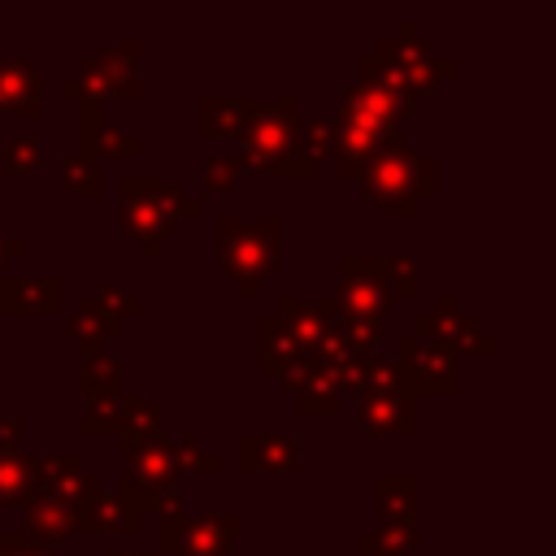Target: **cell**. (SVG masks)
<instances>
[{
    "label": "cell",
    "mask_w": 556,
    "mask_h": 556,
    "mask_svg": "<svg viewBox=\"0 0 556 556\" xmlns=\"http://www.w3.org/2000/svg\"><path fill=\"white\" fill-rule=\"evenodd\" d=\"M361 187L365 195L400 217H417V208L439 191V165L421 152H413L400 139H387L361 169Z\"/></svg>",
    "instance_id": "obj_1"
},
{
    "label": "cell",
    "mask_w": 556,
    "mask_h": 556,
    "mask_svg": "<svg viewBox=\"0 0 556 556\" xmlns=\"http://www.w3.org/2000/svg\"><path fill=\"white\" fill-rule=\"evenodd\" d=\"M395 30H400V35L382 39V43L374 48V56H369V61H374V74H378L391 91H400L404 100H413V96H430V91H439L447 78H456V61L434 56L413 17H400Z\"/></svg>",
    "instance_id": "obj_2"
},
{
    "label": "cell",
    "mask_w": 556,
    "mask_h": 556,
    "mask_svg": "<svg viewBox=\"0 0 556 556\" xmlns=\"http://www.w3.org/2000/svg\"><path fill=\"white\" fill-rule=\"evenodd\" d=\"M278 239H282L278 217H256V222L222 217V226H217V261L239 282L243 295H256L261 282L278 269V261H282Z\"/></svg>",
    "instance_id": "obj_3"
},
{
    "label": "cell",
    "mask_w": 556,
    "mask_h": 556,
    "mask_svg": "<svg viewBox=\"0 0 556 556\" xmlns=\"http://www.w3.org/2000/svg\"><path fill=\"white\" fill-rule=\"evenodd\" d=\"M408 117V100L400 91H391L378 74H374V61L365 56L356 65L352 78H343V104L330 122L339 126H356V130H369L378 139H395V126Z\"/></svg>",
    "instance_id": "obj_4"
},
{
    "label": "cell",
    "mask_w": 556,
    "mask_h": 556,
    "mask_svg": "<svg viewBox=\"0 0 556 556\" xmlns=\"http://www.w3.org/2000/svg\"><path fill=\"white\" fill-rule=\"evenodd\" d=\"M295 117H300V100H282L278 109L261 104L243 122L239 139H243V165H248V174H269V169L278 174V165L300 148Z\"/></svg>",
    "instance_id": "obj_5"
},
{
    "label": "cell",
    "mask_w": 556,
    "mask_h": 556,
    "mask_svg": "<svg viewBox=\"0 0 556 556\" xmlns=\"http://www.w3.org/2000/svg\"><path fill=\"white\" fill-rule=\"evenodd\" d=\"M404 374V391L417 395H452L456 391V352L439 339H421V334H400L395 339V356H391Z\"/></svg>",
    "instance_id": "obj_6"
},
{
    "label": "cell",
    "mask_w": 556,
    "mask_h": 556,
    "mask_svg": "<svg viewBox=\"0 0 556 556\" xmlns=\"http://www.w3.org/2000/svg\"><path fill=\"white\" fill-rule=\"evenodd\" d=\"M334 269H339V291H334V300L343 304L348 317L378 321L382 313H391L395 295H391V287H387L382 256H339Z\"/></svg>",
    "instance_id": "obj_7"
},
{
    "label": "cell",
    "mask_w": 556,
    "mask_h": 556,
    "mask_svg": "<svg viewBox=\"0 0 556 556\" xmlns=\"http://www.w3.org/2000/svg\"><path fill=\"white\" fill-rule=\"evenodd\" d=\"M156 508H161V500L135 491V482L122 478L117 491H109V495L100 491L91 504L78 508V530H87V534H139L143 517Z\"/></svg>",
    "instance_id": "obj_8"
},
{
    "label": "cell",
    "mask_w": 556,
    "mask_h": 556,
    "mask_svg": "<svg viewBox=\"0 0 556 556\" xmlns=\"http://www.w3.org/2000/svg\"><path fill=\"white\" fill-rule=\"evenodd\" d=\"M126 452V478L135 482V491L161 500L169 491H178V456H174V439L152 434L143 443L122 447Z\"/></svg>",
    "instance_id": "obj_9"
},
{
    "label": "cell",
    "mask_w": 556,
    "mask_h": 556,
    "mask_svg": "<svg viewBox=\"0 0 556 556\" xmlns=\"http://www.w3.org/2000/svg\"><path fill=\"white\" fill-rule=\"evenodd\" d=\"M100 491H104L100 478L87 473L74 452L35 460V486H30V495H52V500H65L70 508H83V504H91Z\"/></svg>",
    "instance_id": "obj_10"
},
{
    "label": "cell",
    "mask_w": 556,
    "mask_h": 556,
    "mask_svg": "<svg viewBox=\"0 0 556 556\" xmlns=\"http://www.w3.org/2000/svg\"><path fill=\"white\" fill-rule=\"evenodd\" d=\"M417 400L408 391H361L356 434H413Z\"/></svg>",
    "instance_id": "obj_11"
},
{
    "label": "cell",
    "mask_w": 556,
    "mask_h": 556,
    "mask_svg": "<svg viewBox=\"0 0 556 556\" xmlns=\"http://www.w3.org/2000/svg\"><path fill=\"white\" fill-rule=\"evenodd\" d=\"M417 334H421V339H439V343H447L452 352H460V348H465V352H486V356L495 352V339L482 334L469 313H460L456 295H443L439 308L417 321Z\"/></svg>",
    "instance_id": "obj_12"
},
{
    "label": "cell",
    "mask_w": 556,
    "mask_h": 556,
    "mask_svg": "<svg viewBox=\"0 0 556 556\" xmlns=\"http://www.w3.org/2000/svg\"><path fill=\"white\" fill-rule=\"evenodd\" d=\"M61 278L56 274H9L0 282V308L9 317H48L61 313Z\"/></svg>",
    "instance_id": "obj_13"
},
{
    "label": "cell",
    "mask_w": 556,
    "mask_h": 556,
    "mask_svg": "<svg viewBox=\"0 0 556 556\" xmlns=\"http://www.w3.org/2000/svg\"><path fill=\"white\" fill-rule=\"evenodd\" d=\"M139 61H143V43L139 39H122V43H109V48L83 56V65H91L104 78L109 96H122V100H135L143 91Z\"/></svg>",
    "instance_id": "obj_14"
},
{
    "label": "cell",
    "mask_w": 556,
    "mask_h": 556,
    "mask_svg": "<svg viewBox=\"0 0 556 556\" xmlns=\"http://www.w3.org/2000/svg\"><path fill=\"white\" fill-rule=\"evenodd\" d=\"M83 156L96 161V156H139L143 152V139L135 130L122 126V117L104 113L100 104H83Z\"/></svg>",
    "instance_id": "obj_15"
},
{
    "label": "cell",
    "mask_w": 556,
    "mask_h": 556,
    "mask_svg": "<svg viewBox=\"0 0 556 556\" xmlns=\"http://www.w3.org/2000/svg\"><path fill=\"white\" fill-rule=\"evenodd\" d=\"M0 113H43V70L26 56H0Z\"/></svg>",
    "instance_id": "obj_16"
},
{
    "label": "cell",
    "mask_w": 556,
    "mask_h": 556,
    "mask_svg": "<svg viewBox=\"0 0 556 556\" xmlns=\"http://www.w3.org/2000/svg\"><path fill=\"white\" fill-rule=\"evenodd\" d=\"M117 222H122V230H126L130 239H139L143 256H161V248H165V243L174 239V230H178V222H174L165 208H156L152 200H143V195H122Z\"/></svg>",
    "instance_id": "obj_17"
},
{
    "label": "cell",
    "mask_w": 556,
    "mask_h": 556,
    "mask_svg": "<svg viewBox=\"0 0 556 556\" xmlns=\"http://www.w3.org/2000/svg\"><path fill=\"white\" fill-rule=\"evenodd\" d=\"M22 513H26L22 534L35 547H56L78 530V508H70L65 500H52V495H30L22 504Z\"/></svg>",
    "instance_id": "obj_18"
},
{
    "label": "cell",
    "mask_w": 556,
    "mask_h": 556,
    "mask_svg": "<svg viewBox=\"0 0 556 556\" xmlns=\"http://www.w3.org/2000/svg\"><path fill=\"white\" fill-rule=\"evenodd\" d=\"M300 465L295 434H243L239 439V469L243 473H291Z\"/></svg>",
    "instance_id": "obj_19"
},
{
    "label": "cell",
    "mask_w": 556,
    "mask_h": 556,
    "mask_svg": "<svg viewBox=\"0 0 556 556\" xmlns=\"http://www.w3.org/2000/svg\"><path fill=\"white\" fill-rule=\"evenodd\" d=\"M282 391L295 395L300 413H334V408H339V387H334V378H330L317 361H308V356H304L295 369L282 374Z\"/></svg>",
    "instance_id": "obj_20"
},
{
    "label": "cell",
    "mask_w": 556,
    "mask_h": 556,
    "mask_svg": "<svg viewBox=\"0 0 556 556\" xmlns=\"http://www.w3.org/2000/svg\"><path fill=\"white\" fill-rule=\"evenodd\" d=\"M235 534H239V517H235V513L187 517L174 556H226V547L235 543Z\"/></svg>",
    "instance_id": "obj_21"
},
{
    "label": "cell",
    "mask_w": 556,
    "mask_h": 556,
    "mask_svg": "<svg viewBox=\"0 0 556 556\" xmlns=\"http://www.w3.org/2000/svg\"><path fill=\"white\" fill-rule=\"evenodd\" d=\"M421 508V482L413 473H382L378 478V517L382 526H413Z\"/></svg>",
    "instance_id": "obj_22"
},
{
    "label": "cell",
    "mask_w": 556,
    "mask_h": 556,
    "mask_svg": "<svg viewBox=\"0 0 556 556\" xmlns=\"http://www.w3.org/2000/svg\"><path fill=\"white\" fill-rule=\"evenodd\" d=\"M308 352L300 348V339L282 326V317H261V356H256V365H261V374H287V369H295L300 361H304Z\"/></svg>",
    "instance_id": "obj_23"
},
{
    "label": "cell",
    "mask_w": 556,
    "mask_h": 556,
    "mask_svg": "<svg viewBox=\"0 0 556 556\" xmlns=\"http://www.w3.org/2000/svg\"><path fill=\"white\" fill-rule=\"evenodd\" d=\"M122 195H143V200H152L156 208H165L174 222L200 217V200L187 195L182 187L165 182V178H135V174H126V178H122Z\"/></svg>",
    "instance_id": "obj_24"
},
{
    "label": "cell",
    "mask_w": 556,
    "mask_h": 556,
    "mask_svg": "<svg viewBox=\"0 0 556 556\" xmlns=\"http://www.w3.org/2000/svg\"><path fill=\"white\" fill-rule=\"evenodd\" d=\"M117 382H122V361L113 352H104L100 343H91V348L78 352V387H83L87 404L91 400H104V395H117L122 391Z\"/></svg>",
    "instance_id": "obj_25"
},
{
    "label": "cell",
    "mask_w": 556,
    "mask_h": 556,
    "mask_svg": "<svg viewBox=\"0 0 556 556\" xmlns=\"http://www.w3.org/2000/svg\"><path fill=\"white\" fill-rule=\"evenodd\" d=\"M382 143H387V139H378V135H369V130H356V126H339V122H334V148H330V156H334V165H339L343 178H361L365 161H369Z\"/></svg>",
    "instance_id": "obj_26"
},
{
    "label": "cell",
    "mask_w": 556,
    "mask_h": 556,
    "mask_svg": "<svg viewBox=\"0 0 556 556\" xmlns=\"http://www.w3.org/2000/svg\"><path fill=\"white\" fill-rule=\"evenodd\" d=\"M35 486V460L26 452H0V513L13 504H26Z\"/></svg>",
    "instance_id": "obj_27"
},
{
    "label": "cell",
    "mask_w": 556,
    "mask_h": 556,
    "mask_svg": "<svg viewBox=\"0 0 556 556\" xmlns=\"http://www.w3.org/2000/svg\"><path fill=\"white\" fill-rule=\"evenodd\" d=\"M256 109H261V100H204L200 104V130L204 135H239Z\"/></svg>",
    "instance_id": "obj_28"
},
{
    "label": "cell",
    "mask_w": 556,
    "mask_h": 556,
    "mask_svg": "<svg viewBox=\"0 0 556 556\" xmlns=\"http://www.w3.org/2000/svg\"><path fill=\"white\" fill-rule=\"evenodd\" d=\"M70 326V334L83 343V348H91V343H104V339H113V334H122V321H113L91 295H83L78 300V313L65 321Z\"/></svg>",
    "instance_id": "obj_29"
},
{
    "label": "cell",
    "mask_w": 556,
    "mask_h": 556,
    "mask_svg": "<svg viewBox=\"0 0 556 556\" xmlns=\"http://www.w3.org/2000/svg\"><path fill=\"white\" fill-rule=\"evenodd\" d=\"M161 400H139V395H126V421H122V447L130 443H143L152 434H161Z\"/></svg>",
    "instance_id": "obj_30"
},
{
    "label": "cell",
    "mask_w": 556,
    "mask_h": 556,
    "mask_svg": "<svg viewBox=\"0 0 556 556\" xmlns=\"http://www.w3.org/2000/svg\"><path fill=\"white\" fill-rule=\"evenodd\" d=\"M61 187L70 191V195H83V200H96V195H104V174H100V165L96 161H87L83 152H74V156H61Z\"/></svg>",
    "instance_id": "obj_31"
},
{
    "label": "cell",
    "mask_w": 556,
    "mask_h": 556,
    "mask_svg": "<svg viewBox=\"0 0 556 556\" xmlns=\"http://www.w3.org/2000/svg\"><path fill=\"white\" fill-rule=\"evenodd\" d=\"M361 552L369 556H408L417 547V526H378V530H365L356 539Z\"/></svg>",
    "instance_id": "obj_32"
},
{
    "label": "cell",
    "mask_w": 556,
    "mask_h": 556,
    "mask_svg": "<svg viewBox=\"0 0 556 556\" xmlns=\"http://www.w3.org/2000/svg\"><path fill=\"white\" fill-rule=\"evenodd\" d=\"M122 421H126V395H104V400H91L78 430L83 434H122Z\"/></svg>",
    "instance_id": "obj_33"
},
{
    "label": "cell",
    "mask_w": 556,
    "mask_h": 556,
    "mask_svg": "<svg viewBox=\"0 0 556 556\" xmlns=\"http://www.w3.org/2000/svg\"><path fill=\"white\" fill-rule=\"evenodd\" d=\"M200 169H204V187L217 191V195H230L243 178H252L248 165H243V156H204Z\"/></svg>",
    "instance_id": "obj_34"
},
{
    "label": "cell",
    "mask_w": 556,
    "mask_h": 556,
    "mask_svg": "<svg viewBox=\"0 0 556 556\" xmlns=\"http://www.w3.org/2000/svg\"><path fill=\"white\" fill-rule=\"evenodd\" d=\"M61 96L65 100H78V104H104L109 100V87H104V78L91 65H83L78 74L61 78Z\"/></svg>",
    "instance_id": "obj_35"
},
{
    "label": "cell",
    "mask_w": 556,
    "mask_h": 556,
    "mask_svg": "<svg viewBox=\"0 0 556 556\" xmlns=\"http://www.w3.org/2000/svg\"><path fill=\"white\" fill-rule=\"evenodd\" d=\"M39 165H43V148H39V139H30V135H13L9 143H4V169L9 174H39Z\"/></svg>",
    "instance_id": "obj_36"
},
{
    "label": "cell",
    "mask_w": 556,
    "mask_h": 556,
    "mask_svg": "<svg viewBox=\"0 0 556 556\" xmlns=\"http://www.w3.org/2000/svg\"><path fill=\"white\" fill-rule=\"evenodd\" d=\"M174 456H178V469H195V473H217L222 469V460L200 443V434L174 439Z\"/></svg>",
    "instance_id": "obj_37"
},
{
    "label": "cell",
    "mask_w": 556,
    "mask_h": 556,
    "mask_svg": "<svg viewBox=\"0 0 556 556\" xmlns=\"http://www.w3.org/2000/svg\"><path fill=\"white\" fill-rule=\"evenodd\" d=\"M156 526H161V552H174V547H178V539H182V526H187L178 491L161 495V508H156Z\"/></svg>",
    "instance_id": "obj_38"
},
{
    "label": "cell",
    "mask_w": 556,
    "mask_h": 556,
    "mask_svg": "<svg viewBox=\"0 0 556 556\" xmlns=\"http://www.w3.org/2000/svg\"><path fill=\"white\" fill-rule=\"evenodd\" d=\"M382 274H387V287H391L395 300L421 291V274H417V265L408 256H382Z\"/></svg>",
    "instance_id": "obj_39"
},
{
    "label": "cell",
    "mask_w": 556,
    "mask_h": 556,
    "mask_svg": "<svg viewBox=\"0 0 556 556\" xmlns=\"http://www.w3.org/2000/svg\"><path fill=\"white\" fill-rule=\"evenodd\" d=\"M91 300L113 317V321H126V317H135L143 304H139V295H130L126 287H117V282H104L100 291H91Z\"/></svg>",
    "instance_id": "obj_40"
},
{
    "label": "cell",
    "mask_w": 556,
    "mask_h": 556,
    "mask_svg": "<svg viewBox=\"0 0 556 556\" xmlns=\"http://www.w3.org/2000/svg\"><path fill=\"white\" fill-rule=\"evenodd\" d=\"M300 148L308 152V156H330V148H334V122L330 117H313V122H304L300 126Z\"/></svg>",
    "instance_id": "obj_41"
},
{
    "label": "cell",
    "mask_w": 556,
    "mask_h": 556,
    "mask_svg": "<svg viewBox=\"0 0 556 556\" xmlns=\"http://www.w3.org/2000/svg\"><path fill=\"white\" fill-rule=\"evenodd\" d=\"M0 556H48V552L35 547L22 530H0Z\"/></svg>",
    "instance_id": "obj_42"
},
{
    "label": "cell",
    "mask_w": 556,
    "mask_h": 556,
    "mask_svg": "<svg viewBox=\"0 0 556 556\" xmlns=\"http://www.w3.org/2000/svg\"><path fill=\"white\" fill-rule=\"evenodd\" d=\"M22 439V421L17 417H0V452H13Z\"/></svg>",
    "instance_id": "obj_43"
},
{
    "label": "cell",
    "mask_w": 556,
    "mask_h": 556,
    "mask_svg": "<svg viewBox=\"0 0 556 556\" xmlns=\"http://www.w3.org/2000/svg\"><path fill=\"white\" fill-rule=\"evenodd\" d=\"M22 252H26V243H22V239H13V235H0V265H4V261H17Z\"/></svg>",
    "instance_id": "obj_44"
},
{
    "label": "cell",
    "mask_w": 556,
    "mask_h": 556,
    "mask_svg": "<svg viewBox=\"0 0 556 556\" xmlns=\"http://www.w3.org/2000/svg\"><path fill=\"white\" fill-rule=\"evenodd\" d=\"M0 235H4V178H0Z\"/></svg>",
    "instance_id": "obj_45"
},
{
    "label": "cell",
    "mask_w": 556,
    "mask_h": 556,
    "mask_svg": "<svg viewBox=\"0 0 556 556\" xmlns=\"http://www.w3.org/2000/svg\"><path fill=\"white\" fill-rule=\"evenodd\" d=\"M104 556H156V552H104Z\"/></svg>",
    "instance_id": "obj_46"
}]
</instances>
